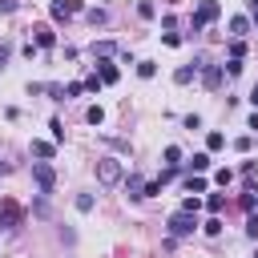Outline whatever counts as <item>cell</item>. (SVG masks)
I'll return each instance as SVG.
<instances>
[{"label": "cell", "mask_w": 258, "mask_h": 258, "mask_svg": "<svg viewBox=\"0 0 258 258\" xmlns=\"http://www.w3.org/2000/svg\"><path fill=\"white\" fill-rule=\"evenodd\" d=\"M198 230V214H189V210H177L173 218H169V238H189Z\"/></svg>", "instance_id": "1"}, {"label": "cell", "mask_w": 258, "mask_h": 258, "mask_svg": "<svg viewBox=\"0 0 258 258\" xmlns=\"http://www.w3.org/2000/svg\"><path fill=\"white\" fill-rule=\"evenodd\" d=\"M32 181L40 185V194H52L56 189V169L48 161H32Z\"/></svg>", "instance_id": "2"}, {"label": "cell", "mask_w": 258, "mask_h": 258, "mask_svg": "<svg viewBox=\"0 0 258 258\" xmlns=\"http://www.w3.org/2000/svg\"><path fill=\"white\" fill-rule=\"evenodd\" d=\"M218 12H222V8H218V0H202V4H198V12H194V20H189V28H194V32H202L210 20H218Z\"/></svg>", "instance_id": "3"}, {"label": "cell", "mask_w": 258, "mask_h": 258, "mask_svg": "<svg viewBox=\"0 0 258 258\" xmlns=\"http://www.w3.org/2000/svg\"><path fill=\"white\" fill-rule=\"evenodd\" d=\"M97 177H101V185H117L121 181V161L117 157H101L97 161Z\"/></svg>", "instance_id": "4"}, {"label": "cell", "mask_w": 258, "mask_h": 258, "mask_svg": "<svg viewBox=\"0 0 258 258\" xmlns=\"http://www.w3.org/2000/svg\"><path fill=\"white\" fill-rule=\"evenodd\" d=\"M222 77H226V69H222V64H206V69H202V85H206L210 93H218V89H222Z\"/></svg>", "instance_id": "5"}, {"label": "cell", "mask_w": 258, "mask_h": 258, "mask_svg": "<svg viewBox=\"0 0 258 258\" xmlns=\"http://www.w3.org/2000/svg\"><path fill=\"white\" fill-rule=\"evenodd\" d=\"M81 8H85L81 0H52V8H48V12H52V20H69V16H73V12H81Z\"/></svg>", "instance_id": "6"}, {"label": "cell", "mask_w": 258, "mask_h": 258, "mask_svg": "<svg viewBox=\"0 0 258 258\" xmlns=\"http://www.w3.org/2000/svg\"><path fill=\"white\" fill-rule=\"evenodd\" d=\"M32 32H36V40H32L36 48H52V44H56V32H52V28L40 24V28H32Z\"/></svg>", "instance_id": "7"}, {"label": "cell", "mask_w": 258, "mask_h": 258, "mask_svg": "<svg viewBox=\"0 0 258 258\" xmlns=\"http://www.w3.org/2000/svg\"><path fill=\"white\" fill-rule=\"evenodd\" d=\"M246 32H250V20H246V16H234V20H230V36H234V40H242Z\"/></svg>", "instance_id": "8"}, {"label": "cell", "mask_w": 258, "mask_h": 258, "mask_svg": "<svg viewBox=\"0 0 258 258\" xmlns=\"http://www.w3.org/2000/svg\"><path fill=\"white\" fill-rule=\"evenodd\" d=\"M52 153H56V145H52V141H32V157H40V161H48Z\"/></svg>", "instance_id": "9"}, {"label": "cell", "mask_w": 258, "mask_h": 258, "mask_svg": "<svg viewBox=\"0 0 258 258\" xmlns=\"http://www.w3.org/2000/svg\"><path fill=\"white\" fill-rule=\"evenodd\" d=\"M185 189H189V194H206V177H202V173H189V177H185Z\"/></svg>", "instance_id": "10"}, {"label": "cell", "mask_w": 258, "mask_h": 258, "mask_svg": "<svg viewBox=\"0 0 258 258\" xmlns=\"http://www.w3.org/2000/svg\"><path fill=\"white\" fill-rule=\"evenodd\" d=\"M113 52H117L113 40H97V44H93V56H113Z\"/></svg>", "instance_id": "11"}, {"label": "cell", "mask_w": 258, "mask_h": 258, "mask_svg": "<svg viewBox=\"0 0 258 258\" xmlns=\"http://www.w3.org/2000/svg\"><path fill=\"white\" fill-rule=\"evenodd\" d=\"M189 169H194V173H202V169H210V153H194V161H189Z\"/></svg>", "instance_id": "12"}, {"label": "cell", "mask_w": 258, "mask_h": 258, "mask_svg": "<svg viewBox=\"0 0 258 258\" xmlns=\"http://www.w3.org/2000/svg\"><path fill=\"white\" fill-rule=\"evenodd\" d=\"M222 206H226L222 194H210V198H206V210H210V214H222Z\"/></svg>", "instance_id": "13"}, {"label": "cell", "mask_w": 258, "mask_h": 258, "mask_svg": "<svg viewBox=\"0 0 258 258\" xmlns=\"http://www.w3.org/2000/svg\"><path fill=\"white\" fill-rule=\"evenodd\" d=\"M101 81H105V85H113V81H117V69H113L109 60H101Z\"/></svg>", "instance_id": "14"}, {"label": "cell", "mask_w": 258, "mask_h": 258, "mask_svg": "<svg viewBox=\"0 0 258 258\" xmlns=\"http://www.w3.org/2000/svg\"><path fill=\"white\" fill-rule=\"evenodd\" d=\"M129 198H145V181L141 177H129Z\"/></svg>", "instance_id": "15"}, {"label": "cell", "mask_w": 258, "mask_h": 258, "mask_svg": "<svg viewBox=\"0 0 258 258\" xmlns=\"http://www.w3.org/2000/svg\"><path fill=\"white\" fill-rule=\"evenodd\" d=\"M48 129H52V141H56V145H60V141H64V125H60V121H56V117H52V121H48Z\"/></svg>", "instance_id": "16"}, {"label": "cell", "mask_w": 258, "mask_h": 258, "mask_svg": "<svg viewBox=\"0 0 258 258\" xmlns=\"http://www.w3.org/2000/svg\"><path fill=\"white\" fill-rule=\"evenodd\" d=\"M177 161H181V149H177V145H169V149H165V165H173V169H177Z\"/></svg>", "instance_id": "17"}, {"label": "cell", "mask_w": 258, "mask_h": 258, "mask_svg": "<svg viewBox=\"0 0 258 258\" xmlns=\"http://www.w3.org/2000/svg\"><path fill=\"white\" fill-rule=\"evenodd\" d=\"M202 230H206V234H222V218H218V214H210V222H206Z\"/></svg>", "instance_id": "18"}, {"label": "cell", "mask_w": 258, "mask_h": 258, "mask_svg": "<svg viewBox=\"0 0 258 258\" xmlns=\"http://www.w3.org/2000/svg\"><path fill=\"white\" fill-rule=\"evenodd\" d=\"M137 73H141V77H145V81H149V77H153V73H157V64H153V60H141V64H137Z\"/></svg>", "instance_id": "19"}, {"label": "cell", "mask_w": 258, "mask_h": 258, "mask_svg": "<svg viewBox=\"0 0 258 258\" xmlns=\"http://www.w3.org/2000/svg\"><path fill=\"white\" fill-rule=\"evenodd\" d=\"M85 117H89V125H101V121H105V113H101V105H93V109H89Z\"/></svg>", "instance_id": "20"}, {"label": "cell", "mask_w": 258, "mask_h": 258, "mask_svg": "<svg viewBox=\"0 0 258 258\" xmlns=\"http://www.w3.org/2000/svg\"><path fill=\"white\" fill-rule=\"evenodd\" d=\"M77 210L89 214V210H93V194H81V198H77Z\"/></svg>", "instance_id": "21"}, {"label": "cell", "mask_w": 258, "mask_h": 258, "mask_svg": "<svg viewBox=\"0 0 258 258\" xmlns=\"http://www.w3.org/2000/svg\"><path fill=\"white\" fill-rule=\"evenodd\" d=\"M242 52H246V44H242V40H230V56H234V60H242Z\"/></svg>", "instance_id": "22"}, {"label": "cell", "mask_w": 258, "mask_h": 258, "mask_svg": "<svg viewBox=\"0 0 258 258\" xmlns=\"http://www.w3.org/2000/svg\"><path fill=\"white\" fill-rule=\"evenodd\" d=\"M222 69H226V73H230V77H238V73H242V60H234V56H230V60H226V64H222Z\"/></svg>", "instance_id": "23"}, {"label": "cell", "mask_w": 258, "mask_h": 258, "mask_svg": "<svg viewBox=\"0 0 258 258\" xmlns=\"http://www.w3.org/2000/svg\"><path fill=\"white\" fill-rule=\"evenodd\" d=\"M81 93H85V85H81V81H73V85H64V97H81Z\"/></svg>", "instance_id": "24"}, {"label": "cell", "mask_w": 258, "mask_h": 258, "mask_svg": "<svg viewBox=\"0 0 258 258\" xmlns=\"http://www.w3.org/2000/svg\"><path fill=\"white\" fill-rule=\"evenodd\" d=\"M206 145H210V149H222V145H226V137H222V133H210V137H206Z\"/></svg>", "instance_id": "25"}, {"label": "cell", "mask_w": 258, "mask_h": 258, "mask_svg": "<svg viewBox=\"0 0 258 258\" xmlns=\"http://www.w3.org/2000/svg\"><path fill=\"white\" fill-rule=\"evenodd\" d=\"M214 181H218V185H230V181H234V169H218V177H214Z\"/></svg>", "instance_id": "26"}, {"label": "cell", "mask_w": 258, "mask_h": 258, "mask_svg": "<svg viewBox=\"0 0 258 258\" xmlns=\"http://www.w3.org/2000/svg\"><path fill=\"white\" fill-rule=\"evenodd\" d=\"M137 16H145V20H149V16H153V4H149V0H141V4H137Z\"/></svg>", "instance_id": "27"}, {"label": "cell", "mask_w": 258, "mask_h": 258, "mask_svg": "<svg viewBox=\"0 0 258 258\" xmlns=\"http://www.w3.org/2000/svg\"><path fill=\"white\" fill-rule=\"evenodd\" d=\"M89 20L93 24H105V8H89Z\"/></svg>", "instance_id": "28"}, {"label": "cell", "mask_w": 258, "mask_h": 258, "mask_svg": "<svg viewBox=\"0 0 258 258\" xmlns=\"http://www.w3.org/2000/svg\"><path fill=\"white\" fill-rule=\"evenodd\" d=\"M250 145H254L250 137H238V141H234V149H238V153H250Z\"/></svg>", "instance_id": "29"}, {"label": "cell", "mask_w": 258, "mask_h": 258, "mask_svg": "<svg viewBox=\"0 0 258 258\" xmlns=\"http://www.w3.org/2000/svg\"><path fill=\"white\" fill-rule=\"evenodd\" d=\"M161 194V181H145V198H157Z\"/></svg>", "instance_id": "30"}, {"label": "cell", "mask_w": 258, "mask_h": 258, "mask_svg": "<svg viewBox=\"0 0 258 258\" xmlns=\"http://www.w3.org/2000/svg\"><path fill=\"white\" fill-rule=\"evenodd\" d=\"M246 234H250V238H258V214H250V222H246Z\"/></svg>", "instance_id": "31"}, {"label": "cell", "mask_w": 258, "mask_h": 258, "mask_svg": "<svg viewBox=\"0 0 258 258\" xmlns=\"http://www.w3.org/2000/svg\"><path fill=\"white\" fill-rule=\"evenodd\" d=\"M8 56H12V44H0V69L8 64Z\"/></svg>", "instance_id": "32"}, {"label": "cell", "mask_w": 258, "mask_h": 258, "mask_svg": "<svg viewBox=\"0 0 258 258\" xmlns=\"http://www.w3.org/2000/svg\"><path fill=\"white\" fill-rule=\"evenodd\" d=\"M16 8V0H0V12H12Z\"/></svg>", "instance_id": "33"}, {"label": "cell", "mask_w": 258, "mask_h": 258, "mask_svg": "<svg viewBox=\"0 0 258 258\" xmlns=\"http://www.w3.org/2000/svg\"><path fill=\"white\" fill-rule=\"evenodd\" d=\"M246 4H250V16L258 20V0H246Z\"/></svg>", "instance_id": "34"}, {"label": "cell", "mask_w": 258, "mask_h": 258, "mask_svg": "<svg viewBox=\"0 0 258 258\" xmlns=\"http://www.w3.org/2000/svg\"><path fill=\"white\" fill-rule=\"evenodd\" d=\"M250 101H254V105H258V85H254V89H250Z\"/></svg>", "instance_id": "35"}, {"label": "cell", "mask_w": 258, "mask_h": 258, "mask_svg": "<svg viewBox=\"0 0 258 258\" xmlns=\"http://www.w3.org/2000/svg\"><path fill=\"white\" fill-rule=\"evenodd\" d=\"M4 173H8V161H0V177H4Z\"/></svg>", "instance_id": "36"}]
</instances>
